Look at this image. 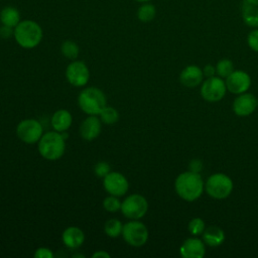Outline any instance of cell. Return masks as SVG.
<instances>
[{
    "label": "cell",
    "mask_w": 258,
    "mask_h": 258,
    "mask_svg": "<svg viewBox=\"0 0 258 258\" xmlns=\"http://www.w3.org/2000/svg\"><path fill=\"white\" fill-rule=\"evenodd\" d=\"M179 253L183 258H203L206 253L205 244L198 238H188L180 246Z\"/></svg>",
    "instance_id": "15"
},
{
    "label": "cell",
    "mask_w": 258,
    "mask_h": 258,
    "mask_svg": "<svg viewBox=\"0 0 258 258\" xmlns=\"http://www.w3.org/2000/svg\"><path fill=\"white\" fill-rule=\"evenodd\" d=\"M73 123L72 114L66 109L56 110L51 116V126L57 132H66Z\"/></svg>",
    "instance_id": "18"
},
{
    "label": "cell",
    "mask_w": 258,
    "mask_h": 258,
    "mask_svg": "<svg viewBox=\"0 0 258 258\" xmlns=\"http://www.w3.org/2000/svg\"><path fill=\"white\" fill-rule=\"evenodd\" d=\"M202 235H203V241L211 247L220 246L225 240L224 231L217 226L208 227L207 229H205Z\"/></svg>",
    "instance_id": "19"
},
{
    "label": "cell",
    "mask_w": 258,
    "mask_h": 258,
    "mask_svg": "<svg viewBox=\"0 0 258 258\" xmlns=\"http://www.w3.org/2000/svg\"><path fill=\"white\" fill-rule=\"evenodd\" d=\"M156 16V8L153 4L145 2L137 9V18L141 22H150Z\"/></svg>",
    "instance_id": "22"
},
{
    "label": "cell",
    "mask_w": 258,
    "mask_h": 258,
    "mask_svg": "<svg viewBox=\"0 0 258 258\" xmlns=\"http://www.w3.org/2000/svg\"><path fill=\"white\" fill-rule=\"evenodd\" d=\"M102 130V121L96 115H89L80 126V134L83 139L92 141L96 139Z\"/></svg>",
    "instance_id": "14"
},
{
    "label": "cell",
    "mask_w": 258,
    "mask_h": 258,
    "mask_svg": "<svg viewBox=\"0 0 258 258\" xmlns=\"http://www.w3.org/2000/svg\"><path fill=\"white\" fill-rule=\"evenodd\" d=\"M137 2H140V3H145V2H149L150 0H135Z\"/></svg>",
    "instance_id": "37"
},
{
    "label": "cell",
    "mask_w": 258,
    "mask_h": 258,
    "mask_svg": "<svg viewBox=\"0 0 258 258\" xmlns=\"http://www.w3.org/2000/svg\"><path fill=\"white\" fill-rule=\"evenodd\" d=\"M123 224L118 219H110L104 225V231L107 236L116 238L122 235Z\"/></svg>",
    "instance_id": "24"
},
{
    "label": "cell",
    "mask_w": 258,
    "mask_h": 258,
    "mask_svg": "<svg viewBox=\"0 0 258 258\" xmlns=\"http://www.w3.org/2000/svg\"><path fill=\"white\" fill-rule=\"evenodd\" d=\"M121 204H122V202H120L118 197L112 196V195H109L103 201V207L109 213H116V212L120 211Z\"/></svg>",
    "instance_id": "27"
},
{
    "label": "cell",
    "mask_w": 258,
    "mask_h": 258,
    "mask_svg": "<svg viewBox=\"0 0 258 258\" xmlns=\"http://www.w3.org/2000/svg\"><path fill=\"white\" fill-rule=\"evenodd\" d=\"M174 188L178 197L186 202H194L198 200L204 190L203 179L198 172L185 171L180 173L175 181Z\"/></svg>",
    "instance_id": "1"
},
{
    "label": "cell",
    "mask_w": 258,
    "mask_h": 258,
    "mask_svg": "<svg viewBox=\"0 0 258 258\" xmlns=\"http://www.w3.org/2000/svg\"><path fill=\"white\" fill-rule=\"evenodd\" d=\"M226 87L233 94H243L251 86V78L244 71H234L226 78Z\"/></svg>",
    "instance_id": "12"
},
{
    "label": "cell",
    "mask_w": 258,
    "mask_h": 258,
    "mask_svg": "<svg viewBox=\"0 0 258 258\" xmlns=\"http://www.w3.org/2000/svg\"><path fill=\"white\" fill-rule=\"evenodd\" d=\"M21 21L20 12L16 7L5 6L0 11V22L1 24L15 27Z\"/></svg>",
    "instance_id": "21"
},
{
    "label": "cell",
    "mask_w": 258,
    "mask_h": 258,
    "mask_svg": "<svg viewBox=\"0 0 258 258\" xmlns=\"http://www.w3.org/2000/svg\"><path fill=\"white\" fill-rule=\"evenodd\" d=\"M92 257H94V258H100V257H103V258H110V254H109L108 252L102 250V251H96V252L92 255Z\"/></svg>",
    "instance_id": "35"
},
{
    "label": "cell",
    "mask_w": 258,
    "mask_h": 258,
    "mask_svg": "<svg viewBox=\"0 0 258 258\" xmlns=\"http://www.w3.org/2000/svg\"><path fill=\"white\" fill-rule=\"evenodd\" d=\"M99 116L101 121L107 125L115 124L119 119L118 111L114 107L107 106V105L101 110Z\"/></svg>",
    "instance_id": "25"
},
{
    "label": "cell",
    "mask_w": 258,
    "mask_h": 258,
    "mask_svg": "<svg viewBox=\"0 0 258 258\" xmlns=\"http://www.w3.org/2000/svg\"><path fill=\"white\" fill-rule=\"evenodd\" d=\"M14 35V28L1 24L0 26V37L3 39H8Z\"/></svg>",
    "instance_id": "32"
},
{
    "label": "cell",
    "mask_w": 258,
    "mask_h": 258,
    "mask_svg": "<svg viewBox=\"0 0 258 258\" xmlns=\"http://www.w3.org/2000/svg\"><path fill=\"white\" fill-rule=\"evenodd\" d=\"M148 230L146 226L138 220H131L123 225L122 237L124 241L133 247H141L148 240Z\"/></svg>",
    "instance_id": "6"
},
{
    "label": "cell",
    "mask_w": 258,
    "mask_h": 258,
    "mask_svg": "<svg viewBox=\"0 0 258 258\" xmlns=\"http://www.w3.org/2000/svg\"><path fill=\"white\" fill-rule=\"evenodd\" d=\"M60 51L62 55L69 59L75 60L80 52L79 45L73 40H64L60 45Z\"/></svg>",
    "instance_id": "23"
},
{
    "label": "cell",
    "mask_w": 258,
    "mask_h": 258,
    "mask_svg": "<svg viewBox=\"0 0 258 258\" xmlns=\"http://www.w3.org/2000/svg\"><path fill=\"white\" fill-rule=\"evenodd\" d=\"M247 43L252 50L258 52V28H254L249 32L247 36Z\"/></svg>",
    "instance_id": "30"
},
{
    "label": "cell",
    "mask_w": 258,
    "mask_h": 258,
    "mask_svg": "<svg viewBox=\"0 0 258 258\" xmlns=\"http://www.w3.org/2000/svg\"><path fill=\"white\" fill-rule=\"evenodd\" d=\"M258 106L257 104V99L255 98L254 95L252 94H240L233 103V110L234 113L238 116L245 117L249 116L252 114L256 107Z\"/></svg>",
    "instance_id": "13"
},
{
    "label": "cell",
    "mask_w": 258,
    "mask_h": 258,
    "mask_svg": "<svg viewBox=\"0 0 258 258\" xmlns=\"http://www.w3.org/2000/svg\"><path fill=\"white\" fill-rule=\"evenodd\" d=\"M17 137L27 144H34L43 135V128L36 119H24L16 127Z\"/></svg>",
    "instance_id": "8"
},
{
    "label": "cell",
    "mask_w": 258,
    "mask_h": 258,
    "mask_svg": "<svg viewBox=\"0 0 258 258\" xmlns=\"http://www.w3.org/2000/svg\"><path fill=\"white\" fill-rule=\"evenodd\" d=\"M242 19L247 26L258 28V5L245 0L242 4Z\"/></svg>",
    "instance_id": "20"
},
{
    "label": "cell",
    "mask_w": 258,
    "mask_h": 258,
    "mask_svg": "<svg viewBox=\"0 0 258 258\" xmlns=\"http://www.w3.org/2000/svg\"><path fill=\"white\" fill-rule=\"evenodd\" d=\"M187 229L189 233L194 236L202 235L203 232L205 231V222L201 218H194L189 221Z\"/></svg>",
    "instance_id": "28"
},
{
    "label": "cell",
    "mask_w": 258,
    "mask_h": 258,
    "mask_svg": "<svg viewBox=\"0 0 258 258\" xmlns=\"http://www.w3.org/2000/svg\"><path fill=\"white\" fill-rule=\"evenodd\" d=\"M103 185L109 195L116 196L118 198L124 196L129 188L127 178L117 171H110L106 176H104Z\"/></svg>",
    "instance_id": "11"
},
{
    "label": "cell",
    "mask_w": 258,
    "mask_h": 258,
    "mask_svg": "<svg viewBox=\"0 0 258 258\" xmlns=\"http://www.w3.org/2000/svg\"><path fill=\"white\" fill-rule=\"evenodd\" d=\"M205 186L210 197L222 200L231 195L233 190V181L227 174L215 173L208 178Z\"/></svg>",
    "instance_id": "5"
},
{
    "label": "cell",
    "mask_w": 258,
    "mask_h": 258,
    "mask_svg": "<svg viewBox=\"0 0 258 258\" xmlns=\"http://www.w3.org/2000/svg\"><path fill=\"white\" fill-rule=\"evenodd\" d=\"M38 152L47 160H56L60 158L66 150V139L60 132L48 131L39 139Z\"/></svg>",
    "instance_id": "3"
},
{
    "label": "cell",
    "mask_w": 258,
    "mask_h": 258,
    "mask_svg": "<svg viewBox=\"0 0 258 258\" xmlns=\"http://www.w3.org/2000/svg\"><path fill=\"white\" fill-rule=\"evenodd\" d=\"M111 171V166L106 161H99L94 167V172L98 177H104Z\"/></svg>",
    "instance_id": "29"
},
{
    "label": "cell",
    "mask_w": 258,
    "mask_h": 258,
    "mask_svg": "<svg viewBox=\"0 0 258 258\" xmlns=\"http://www.w3.org/2000/svg\"><path fill=\"white\" fill-rule=\"evenodd\" d=\"M67 81L74 87H84L90 79V71L82 60H73L66 69Z\"/></svg>",
    "instance_id": "10"
},
{
    "label": "cell",
    "mask_w": 258,
    "mask_h": 258,
    "mask_svg": "<svg viewBox=\"0 0 258 258\" xmlns=\"http://www.w3.org/2000/svg\"><path fill=\"white\" fill-rule=\"evenodd\" d=\"M61 240L68 248L77 249L85 242V234L80 228L71 226L62 232Z\"/></svg>",
    "instance_id": "17"
},
{
    "label": "cell",
    "mask_w": 258,
    "mask_h": 258,
    "mask_svg": "<svg viewBox=\"0 0 258 258\" xmlns=\"http://www.w3.org/2000/svg\"><path fill=\"white\" fill-rule=\"evenodd\" d=\"M147 210V200L139 194H132L126 197L122 202L120 211L126 218L130 220H139L145 216Z\"/></svg>",
    "instance_id": "7"
},
{
    "label": "cell",
    "mask_w": 258,
    "mask_h": 258,
    "mask_svg": "<svg viewBox=\"0 0 258 258\" xmlns=\"http://www.w3.org/2000/svg\"><path fill=\"white\" fill-rule=\"evenodd\" d=\"M203 168V163L200 159H192L190 162H189V169L190 171H194V172H200Z\"/></svg>",
    "instance_id": "33"
},
{
    "label": "cell",
    "mask_w": 258,
    "mask_h": 258,
    "mask_svg": "<svg viewBox=\"0 0 258 258\" xmlns=\"http://www.w3.org/2000/svg\"><path fill=\"white\" fill-rule=\"evenodd\" d=\"M226 83L219 77L208 78L202 85L201 95L208 102H218L226 94Z\"/></svg>",
    "instance_id": "9"
},
{
    "label": "cell",
    "mask_w": 258,
    "mask_h": 258,
    "mask_svg": "<svg viewBox=\"0 0 258 258\" xmlns=\"http://www.w3.org/2000/svg\"><path fill=\"white\" fill-rule=\"evenodd\" d=\"M78 104L81 110L87 115H99L107 105L105 94L96 87H89L81 91L78 97Z\"/></svg>",
    "instance_id": "4"
},
{
    "label": "cell",
    "mask_w": 258,
    "mask_h": 258,
    "mask_svg": "<svg viewBox=\"0 0 258 258\" xmlns=\"http://www.w3.org/2000/svg\"><path fill=\"white\" fill-rule=\"evenodd\" d=\"M203 77L204 73L199 67L187 66L181 71L179 75V81L184 87L195 88L202 83Z\"/></svg>",
    "instance_id": "16"
},
{
    "label": "cell",
    "mask_w": 258,
    "mask_h": 258,
    "mask_svg": "<svg viewBox=\"0 0 258 258\" xmlns=\"http://www.w3.org/2000/svg\"><path fill=\"white\" fill-rule=\"evenodd\" d=\"M247 2L249 3H252V4H255V5H258V0H246Z\"/></svg>",
    "instance_id": "36"
},
{
    "label": "cell",
    "mask_w": 258,
    "mask_h": 258,
    "mask_svg": "<svg viewBox=\"0 0 258 258\" xmlns=\"http://www.w3.org/2000/svg\"><path fill=\"white\" fill-rule=\"evenodd\" d=\"M257 104H258V100H257Z\"/></svg>",
    "instance_id": "38"
},
{
    "label": "cell",
    "mask_w": 258,
    "mask_h": 258,
    "mask_svg": "<svg viewBox=\"0 0 258 258\" xmlns=\"http://www.w3.org/2000/svg\"><path fill=\"white\" fill-rule=\"evenodd\" d=\"M15 41L23 48H33L37 46L43 36L41 26L30 19L21 20L14 27Z\"/></svg>",
    "instance_id": "2"
},
{
    "label": "cell",
    "mask_w": 258,
    "mask_h": 258,
    "mask_svg": "<svg viewBox=\"0 0 258 258\" xmlns=\"http://www.w3.org/2000/svg\"><path fill=\"white\" fill-rule=\"evenodd\" d=\"M35 258H52L53 253L49 248L46 247H39L34 252Z\"/></svg>",
    "instance_id": "31"
},
{
    "label": "cell",
    "mask_w": 258,
    "mask_h": 258,
    "mask_svg": "<svg viewBox=\"0 0 258 258\" xmlns=\"http://www.w3.org/2000/svg\"><path fill=\"white\" fill-rule=\"evenodd\" d=\"M203 73L206 77L208 78H211V77H214V75L216 74V68L213 67L212 64H207L205 66V68L203 69Z\"/></svg>",
    "instance_id": "34"
},
{
    "label": "cell",
    "mask_w": 258,
    "mask_h": 258,
    "mask_svg": "<svg viewBox=\"0 0 258 258\" xmlns=\"http://www.w3.org/2000/svg\"><path fill=\"white\" fill-rule=\"evenodd\" d=\"M234 72V63L232 60L224 58L218 61L216 66V73L221 78H227Z\"/></svg>",
    "instance_id": "26"
}]
</instances>
